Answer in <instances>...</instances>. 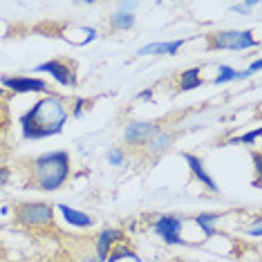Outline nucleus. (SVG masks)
Returning a JSON list of instances; mask_svg holds the SVG:
<instances>
[{
	"label": "nucleus",
	"instance_id": "9d476101",
	"mask_svg": "<svg viewBox=\"0 0 262 262\" xmlns=\"http://www.w3.org/2000/svg\"><path fill=\"white\" fill-rule=\"evenodd\" d=\"M184 159H186V164H188V168H190V172H193V177H198V182H202L206 188H211L213 193H217V184H215V180H213L211 175L206 172V168H204V164H202V159L198 157V155H193V152H184L182 155Z\"/></svg>",
	"mask_w": 262,
	"mask_h": 262
},
{
	"label": "nucleus",
	"instance_id": "f03ea898",
	"mask_svg": "<svg viewBox=\"0 0 262 262\" xmlns=\"http://www.w3.org/2000/svg\"><path fill=\"white\" fill-rule=\"evenodd\" d=\"M32 172H34V182L40 190H58L65 186V182L70 180V155L65 150H52V152H43L38 155L32 162Z\"/></svg>",
	"mask_w": 262,
	"mask_h": 262
},
{
	"label": "nucleus",
	"instance_id": "423d86ee",
	"mask_svg": "<svg viewBox=\"0 0 262 262\" xmlns=\"http://www.w3.org/2000/svg\"><path fill=\"white\" fill-rule=\"evenodd\" d=\"M36 72H45L54 79L58 85L63 88H76V70H74V63H68V61H61V58H52V61H45L36 65Z\"/></svg>",
	"mask_w": 262,
	"mask_h": 262
},
{
	"label": "nucleus",
	"instance_id": "dca6fc26",
	"mask_svg": "<svg viewBox=\"0 0 262 262\" xmlns=\"http://www.w3.org/2000/svg\"><path fill=\"white\" fill-rule=\"evenodd\" d=\"M222 217V213H200L198 217H195V224L200 226L202 231H204V235L206 237H213L217 233V229H215V222Z\"/></svg>",
	"mask_w": 262,
	"mask_h": 262
},
{
	"label": "nucleus",
	"instance_id": "ddd939ff",
	"mask_svg": "<svg viewBox=\"0 0 262 262\" xmlns=\"http://www.w3.org/2000/svg\"><path fill=\"white\" fill-rule=\"evenodd\" d=\"M172 141H175V135L168 133V130H159V133L146 144V150L150 157H159V155H164L172 146Z\"/></svg>",
	"mask_w": 262,
	"mask_h": 262
},
{
	"label": "nucleus",
	"instance_id": "39448f33",
	"mask_svg": "<svg viewBox=\"0 0 262 262\" xmlns=\"http://www.w3.org/2000/svg\"><path fill=\"white\" fill-rule=\"evenodd\" d=\"M0 88H5V92H14V94H47V83L36 76H11L3 74L0 76Z\"/></svg>",
	"mask_w": 262,
	"mask_h": 262
},
{
	"label": "nucleus",
	"instance_id": "20e7f679",
	"mask_svg": "<svg viewBox=\"0 0 262 262\" xmlns=\"http://www.w3.org/2000/svg\"><path fill=\"white\" fill-rule=\"evenodd\" d=\"M14 217L25 229H45L54 222V206L45 202H23L14 208Z\"/></svg>",
	"mask_w": 262,
	"mask_h": 262
},
{
	"label": "nucleus",
	"instance_id": "6ab92c4d",
	"mask_svg": "<svg viewBox=\"0 0 262 262\" xmlns=\"http://www.w3.org/2000/svg\"><path fill=\"white\" fill-rule=\"evenodd\" d=\"M260 133H262V130H260V128H255V130H251V133H247V135H242V137H235V139H231L229 144H244V146H251L255 139H260Z\"/></svg>",
	"mask_w": 262,
	"mask_h": 262
},
{
	"label": "nucleus",
	"instance_id": "2eb2a0df",
	"mask_svg": "<svg viewBox=\"0 0 262 262\" xmlns=\"http://www.w3.org/2000/svg\"><path fill=\"white\" fill-rule=\"evenodd\" d=\"M200 72L202 68H190V70H184L180 74V92H190V90H198L202 88V81L200 79Z\"/></svg>",
	"mask_w": 262,
	"mask_h": 262
},
{
	"label": "nucleus",
	"instance_id": "b1692460",
	"mask_svg": "<svg viewBox=\"0 0 262 262\" xmlns=\"http://www.w3.org/2000/svg\"><path fill=\"white\" fill-rule=\"evenodd\" d=\"M255 5H258V0H249V3H240V5H233V9H235V11H249V9H253Z\"/></svg>",
	"mask_w": 262,
	"mask_h": 262
},
{
	"label": "nucleus",
	"instance_id": "4be33fe9",
	"mask_svg": "<svg viewBox=\"0 0 262 262\" xmlns=\"http://www.w3.org/2000/svg\"><path fill=\"white\" fill-rule=\"evenodd\" d=\"M260 70V61H253L251 65H249L247 70H244V72H237V79H249V76L251 74H255Z\"/></svg>",
	"mask_w": 262,
	"mask_h": 262
},
{
	"label": "nucleus",
	"instance_id": "cd10ccee",
	"mask_svg": "<svg viewBox=\"0 0 262 262\" xmlns=\"http://www.w3.org/2000/svg\"><path fill=\"white\" fill-rule=\"evenodd\" d=\"M5 97V88H0V99H3Z\"/></svg>",
	"mask_w": 262,
	"mask_h": 262
},
{
	"label": "nucleus",
	"instance_id": "f8f14e48",
	"mask_svg": "<svg viewBox=\"0 0 262 262\" xmlns=\"http://www.w3.org/2000/svg\"><path fill=\"white\" fill-rule=\"evenodd\" d=\"M56 211L63 215V220L68 222L70 226H76V229H90V226L94 224V220L88 215V213L83 211H76V208L68 206V204H58Z\"/></svg>",
	"mask_w": 262,
	"mask_h": 262
},
{
	"label": "nucleus",
	"instance_id": "9b49d317",
	"mask_svg": "<svg viewBox=\"0 0 262 262\" xmlns=\"http://www.w3.org/2000/svg\"><path fill=\"white\" fill-rule=\"evenodd\" d=\"M184 43L186 40L184 38H177V40H168V43H148L144 47H139L137 50V56H159V54H170V56H175L177 52L184 47Z\"/></svg>",
	"mask_w": 262,
	"mask_h": 262
},
{
	"label": "nucleus",
	"instance_id": "f3484780",
	"mask_svg": "<svg viewBox=\"0 0 262 262\" xmlns=\"http://www.w3.org/2000/svg\"><path fill=\"white\" fill-rule=\"evenodd\" d=\"M119 260H133V262H146L141 260L139 255H137L133 249L128 247V244H117V247H112V251L108 255V260L105 262H119Z\"/></svg>",
	"mask_w": 262,
	"mask_h": 262
},
{
	"label": "nucleus",
	"instance_id": "7ed1b4c3",
	"mask_svg": "<svg viewBox=\"0 0 262 262\" xmlns=\"http://www.w3.org/2000/svg\"><path fill=\"white\" fill-rule=\"evenodd\" d=\"M206 50L208 52H224V50H251L258 47V38L251 32L240 29H222V32L206 34Z\"/></svg>",
	"mask_w": 262,
	"mask_h": 262
},
{
	"label": "nucleus",
	"instance_id": "a878e982",
	"mask_svg": "<svg viewBox=\"0 0 262 262\" xmlns=\"http://www.w3.org/2000/svg\"><path fill=\"white\" fill-rule=\"evenodd\" d=\"M137 99H139V101H150L152 99V88H148V90L139 92V94H137Z\"/></svg>",
	"mask_w": 262,
	"mask_h": 262
},
{
	"label": "nucleus",
	"instance_id": "1a4fd4ad",
	"mask_svg": "<svg viewBox=\"0 0 262 262\" xmlns=\"http://www.w3.org/2000/svg\"><path fill=\"white\" fill-rule=\"evenodd\" d=\"M123 240V231L121 229H105L101 231L99 237H97V244H94V251H97V260L99 262H105L108 255L115 247V242Z\"/></svg>",
	"mask_w": 262,
	"mask_h": 262
},
{
	"label": "nucleus",
	"instance_id": "393cba45",
	"mask_svg": "<svg viewBox=\"0 0 262 262\" xmlns=\"http://www.w3.org/2000/svg\"><path fill=\"white\" fill-rule=\"evenodd\" d=\"M9 177H11V170L7 168V166H3V168H0V188L9 182Z\"/></svg>",
	"mask_w": 262,
	"mask_h": 262
},
{
	"label": "nucleus",
	"instance_id": "412c9836",
	"mask_svg": "<svg viewBox=\"0 0 262 262\" xmlns=\"http://www.w3.org/2000/svg\"><path fill=\"white\" fill-rule=\"evenodd\" d=\"M108 159H110V164H112V166H121V164H123V159H126V152H123L121 148H115V150H110Z\"/></svg>",
	"mask_w": 262,
	"mask_h": 262
},
{
	"label": "nucleus",
	"instance_id": "aec40b11",
	"mask_svg": "<svg viewBox=\"0 0 262 262\" xmlns=\"http://www.w3.org/2000/svg\"><path fill=\"white\" fill-rule=\"evenodd\" d=\"M85 105H88V101H85V99H74V108L70 110V117L81 119V117H83V112H85Z\"/></svg>",
	"mask_w": 262,
	"mask_h": 262
},
{
	"label": "nucleus",
	"instance_id": "bb28decb",
	"mask_svg": "<svg viewBox=\"0 0 262 262\" xmlns=\"http://www.w3.org/2000/svg\"><path fill=\"white\" fill-rule=\"evenodd\" d=\"M253 159H255V172H258V177H260V175H262V157H260L258 152H255Z\"/></svg>",
	"mask_w": 262,
	"mask_h": 262
},
{
	"label": "nucleus",
	"instance_id": "0eeeda50",
	"mask_svg": "<svg viewBox=\"0 0 262 262\" xmlns=\"http://www.w3.org/2000/svg\"><path fill=\"white\" fill-rule=\"evenodd\" d=\"M159 130H162V126L155 121H130L123 128V139L128 146H146Z\"/></svg>",
	"mask_w": 262,
	"mask_h": 262
},
{
	"label": "nucleus",
	"instance_id": "f257e3e1",
	"mask_svg": "<svg viewBox=\"0 0 262 262\" xmlns=\"http://www.w3.org/2000/svg\"><path fill=\"white\" fill-rule=\"evenodd\" d=\"M70 119V108L63 97L45 94L20 117V130L27 141H38L47 137L61 135Z\"/></svg>",
	"mask_w": 262,
	"mask_h": 262
},
{
	"label": "nucleus",
	"instance_id": "5701e85b",
	"mask_svg": "<svg viewBox=\"0 0 262 262\" xmlns=\"http://www.w3.org/2000/svg\"><path fill=\"white\" fill-rule=\"evenodd\" d=\"M247 235H251V237H260V235H262L260 217H255V220H253V226H251V229H247Z\"/></svg>",
	"mask_w": 262,
	"mask_h": 262
},
{
	"label": "nucleus",
	"instance_id": "a211bd4d",
	"mask_svg": "<svg viewBox=\"0 0 262 262\" xmlns=\"http://www.w3.org/2000/svg\"><path fill=\"white\" fill-rule=\"evenodd\" d=\"M237 81V70H233L231 65H220L217 68V76H215V85H224V83Z\"/></svg>",
	"mask_w": 262,
	"mask_h": 262
},
{
	"label": "nucleus",
	"instance_id": "6e6552de",
	"mask_svg": "<svg viewBox=\"0 0 262 262\" xmlns=\"http://www.w3.org/2000/svg\"><path fill=\"white\" fill-rule=\"evenodd\" d=\"M155 233H157L166 244H175V247H182V244H186L182 240V217L177 215H162L155 222Z\"/></svg>",
	"mask_w": 262,
	"mask_h": 262
},
{
	"label": "nucleus",
	"instance_id": "4468645a",
	"mask_svg": "<svg viewBox=\"0 0 262 262\" xmlns=\"http://www.w3.org/2000/svg\"><path fill=\"white\" fill-rule=\"evenodd\" d=\"M135 14L128 9H117L110 14V27L115 29V32H126V29H133L135 27Z\"/></svg>",
	"mask_w": 262,
	"mask_h": 262
}]
</instances>
